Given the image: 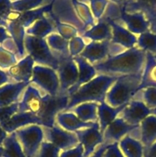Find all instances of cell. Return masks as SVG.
<instances>
[{"label": "cell", "instance_id": "cell-56", "mask_svg": "<svg viewBox=\"0 0 156 157\" xmlns=\"http://www.w3.org/2000/svg\"><path fill=\"white\" fill-rule=\"evenodd\" d=\"M151 114L156 116V109H154V110H151Z\"/></svg>", "mask_w": 156, "mask_h": 157}, {"label": "cell", "instance_id": "cell-14", "mask_svg": "<svg viewBox=\"0 0 156 157\" xmlns=\"http://www.w3.org/2000/svg\"><path fill=\"white\" fill-rule=\"evenodd\" d=\"M151 114V110L145 105L143 101L132 99L121 112L120 117L128 124L139 126L142 121Z\"/></svg>", "mask_w": 156, "mask_h": 157}, {"label": "cell", "instance_id": "cell-54", "mask_svg": "<svg viewBox=\"0 0 156 157\" xmlns=\"http://www.w3.org/2000/svg\"><path fill=\"white\" fill-rule=\"evenodd\" d=\"M76 1L77 2H83V3H85L86 4V2H90V0H76Z\"/></svg>", "mask_w": 156, "mask_h": 157}, {"label": "cell", "instance_id": "cell-5", "mask_svg": "<svg viewBox=\"0 0 156 157\" xmlns=\"http://www.w3.org/2000/svg\"><path fill=\"white\" fill-rule=\"evenodd\" d=\"M69 103L67 94H58L56 96L46 94L42 97V106L37 116L41 119V127H52L56 124V117L63 110H66Z\"/></svg>", "mask_w": 156, "mask_h": 157}, {"label": "cell", "instance_id": "cell-20", "mask_svg": "<svg viewBox=\"0 0 156 157\" xmlns=\"http://www.w3.org/2000/svg\"><path fill=\"white\" fill-rule=\"evenodd\" d=\"M29 84L30 83L12 82L0 87V107L18 103L21 93Z\"/></svg>", "mask_w": 156, "mask_h": 157}, {"label": "cell", "instance_id": "cell-12", "mask_svg": "<svg viewBox=\"0 0 156 157\" xmlns=\"http://www.w3.org/2000/svg\"><path fill=\"white\" fill-rule=\"evenodd\" d=\"M80 144L84 147V157H90L99 145L104 144L103 134L100 131L99 121L94 122L91 127L74 132Z\"/></svg>", "mask_w": 156, "mask_h": 157}, {"label": "cell", "instance_id": "cell-38", "mask_svg": "<svg viewBox=\"0 0 156 157\" xmlns=\"http://www.w3.org/2000/svg\"><path fill=\"white\" fill-rule=\"evenodd\" d=\"M136 94H139L140 101H143L145 105L151 110L156 109V87H149L139 90Z\"/></svg>", "mask_w": 156, "mask_h": 157}, {"label": "cell", "instance_id": "cell-30", "mask_svg": "<svg viewBox=\"0 0 156 157\" xmlns=\"http://www.w3.org/2000/svg\"><path fill=\"white\" fill-rule=\"evenodd\" d=\"M51 3L41 6L38 9H33V10L27 11V12H21V13L19 12V15L15 21H18L26 29L27 28L30 27L37 20L41 18L46 14L51 11Z\"/></svg>", "mask_w": 156, "mask_h": 157}, {"label": "cell", "instance_id": "cell-57", "mask_svg": "<svg viewBox=\"0 0 156 157\" xmlns=\"http://www.w3.org/2000/svg\"><path fill=\"white\" fill-rule=\"evenodd\" d=\"M153 56H154V55H153ZM154 58H155V59H156V55H154Z\"/></svg>", "mask_w": 156, "mask_h": 157}, {"label": "cell", "instance_id": "cell-52", "mask_svg": "<svg viewBox=\"0 0 156 157\" xmlns=\"http://www.w3.org/2000/svg\"><path fill=\"white\" fill-rule=\"evenodd\" d=\"M111 2L118 5L119 6H123L126 3L127 0H110Z\"/></svg>", "mask_w": 156, "mask_h": 157}, {"label": "cell", "instance_id": "cell-31", "mask_svg": "<svg viewBox=\"0 0 156 157\" xmlns=\"http://www.w3.org/2000/svg\"><path fill=\"white\" fill-rule=\"evenodd\" d=\"M99 104L95 102L83 103L73 108L75 115L84 122H97Z\"/></svg>", "mask_w": 156, "mask_h": 157}, {"label": "cell", "instance_id": "cell-4", "mask_svg": "<svg viewBox=\"0 0 156 157\" xmlns=\"http://www.w3.org/2000/svg\"><path fill=\"white\" fill-rule=\"evenodd\" d=\"M24 48L28 54L39 65L51 67L57 71L59 61L47 44L45 38L26 35L24 38Z\"/></svg>", "mask_w": 156, "mask_h": 157}, {"label": "cell", "instance_id": "cell-46", "mask_svg": "<svg viewBox=\"0 0 156 157\" xmlns=\"http://www.w3.org/2000/svg\"><path fill=\"white\" fill-rule=\"evenodd\" d=\"M12 12V0H0V17L8 21Z\"/></svg>", "mask_w": 156, "mask_h": 157}, {"label": "cell", "instance_id": "cell-21", "mask_svg": "<svg viewBox=\"0 0 156 157\" xmlns=\"http://www.w3.org/2000/svg\"><path fill=\"white\" fill-rule=\"evenodd\" d=\"M73 58L76 62V65H77L79 75H78V80L76 84L67 91V94L68 96H70L71 94L76 91L78 87L90 81L97 75L96 69L94 68L93 64H90L85 58L81 57L80 55H78V56L74 57Z\"/></svg>", "mask_w": 156, "mask_h": 157}, {"label": "cell", "instance_id": "cell-27", "mask_svg": "<svg viewBox=\"0 0 156 157\" xmlns=\"http://www.w3.org/2000/svg\"><path fill=\"white\" fill-rule=\"evenodd\" d=\"M139 140L145 148L156 141V116L147 117L139 125Z\"/></svg>", "mask_w": 156, "mask_h": 157}, {"label": "cell", "instance_id": "cell-1", "mask_svg": "<svg viewBox=\"0 0 156 157\" xmlns=\"http://www.w3.org/2000/svg\"><path fill=\"white\" fill-rule=\"evenodd\" d=\"M145 61L146 52L135 46L93 64V67L97 75L120 77L142 74Z\"/></svg>", "mask_w": 156, "mask_h": 157}, {"label": "cell", "instance_id": "cell-15", "mask_svg": "<svg viewBox=\"0 0 156 157\" xmlns=\"http://www.w3.org/2000/svg\"><path fill=\"white\" fill-rule=\"evenodd\" d=\"M139 126H133L125 122L122 117H119L115 119L103 132L104 144H111L119 143L127 134L136 131Z\"/></svg>", "mask_w": 156, "mask_h": 157}, {"label": "cell", "instance_id": "cell-47", "mask_svg": "<svg viewBox=\"0 0 156 157\" xmlns=\"http://www.w3.org/2000/svg\"><path fill=\"white\" fill-rule=\"evenodd\" d=\"M143 157H156V141L148 147L144 148Z\"/></svg>", "mask_w": 156, "mask_h": 157}, {"label": "cell", "instance_id": "cell-36", "mask_svg": "<svg viewBox=\"0 0 156 157\" xmlns=\"http://www.w3.org/2000/svg\"><path fill=\"white\" fill-rule=\"evenodd\" d=\"M45 3V0H15L12 1V10L18 12L38 9Z\"/></svg>", "mask_w": 156, "mask_h": 157}, {"label": "cell", "instance_id": "cell-17", "mask_svg": "<svg viewBox=\"0 0 156 157\" xmlns=\"http://www.w3.org/2000/svg\"><path fill=\"white\" fill-rule=\"evenodd\" d=\"M103 19L108 21L111 26L113 37L110 41L112 44H117L126 49L135 47V45L137 44V37L136 36V35L130 32L128 29L124 28L116 21L110 19H106V18Z\"/></svg>", "mask_w": 156, "mask_h": 157}, {"label": "cell", "instance_id": "cell-32", "mask_svg": "<svg viewBox=\"0 0 156 157\" xmlns=\"http://www.w3.org/2000/svg\"><path fill=\"white\" fill-rule=\"evenodd\" d=\"M2 147V157H27L15 132L8 135L3 143Z\"/></svg>", "mask_w": 156, "mask_h": 157}, {"label": "cell", "instance_id": "cell-50", "mask_svg": "<svg viewBox=\"0 0 156 157\" xmlns=\"http://www.w3.org/2000/svg\"><path fill=\"white\" fill-rule=\"evenodd\" d=\"M107 146H108V144H102V145H100L99 148L97 149V150L95 151L90 157H102L103 156V154L104 153H105L106 150Z\"/></svg>", "mask_w": 156, "mask_h": 157}, {"label": "cell", "instance_id": "cell-26", "mask_svg": "<svg viewBox=\"0 0 156 157\" xmlns=\"http://www.w3.org/2000/svg\"><path fill=\"white\" fill-rule=\"evenodd\" d=\"M127 104L120 106L118 107H110L106 102L99 104L98 107V121H99V128L102 133H103L104 130L106 127L118 117V115L120 114L125 107Z\"/></svg>", "mask_w": 156, "mask_h": 157}, {"label": "cell", "instance_id": "cell-8", "mask_svg": "<svg viewBox=\"0 0 156 157\" xmlns=\"http://www.w3.org/2000/svg\"><path fill=\"white\" fill-rule=\"evenodd\" d=\"M122 52H124L123 48L112 44L110 40H106L102 41H91L86 45L84 50L80 55L93 65L104 61L109 57L118 55Z\"/></svg>", "mask_w": 156, "mask_h": 157}, {"label": "cell", "instance_id": "cell-23", "mask_svg": "<svg viewBox=\"0 0 156 157\" xmlns=\"http://www.w3.org/2000/svg\"><path fill=\"white\" fill-rule=\"evenodd\" d=\"M56 122L61 128L69 132L74 133L76 130L91 127L93 122H84L74 113L70 112H61L56 117Z\"/></svg>", "mask_w": 156, "mask_h": 157}, {"label": "cell", "instance_id": "cell-7", "mask_svg": "<svg viewBox=\"0 0 156 157\" xmlns=\"http://www.w3.org/2000/svg\"><path fill=\"white\" fill-rule=\"evenodd\" d=\"M50 14L54 19L76 28L80 36L87 31L76 15L72 0H53Z\"/></svg>", "mask_w": 156, "mask_h": 157}, {"label": "cell", "instance_id": "cell-24", "mask_svg": "<svg viewBox=\"0 0 156 157\" xmlns=\"http://www.w3.org/2000/svg\"><path fill=\"white\" fill-rule=\"evenodd\" d=\"M7 31L10 35L17 48V55L22 59L26 56L24 48V38L26 36L25 29L18 21H8Z\"/></svg>", "mask_w": 156, "mask_h": 157}, {"label": "cell", "instance_id": "cell-18", "mask_svg": "<svg viewBox=\"0 0 156 157\" xmlns=\"http://www.w3.org/2000/svg\"><path fill=\"white\" fill-rule=\"evenodd\" d=\"M35 61L29 55L8 69V75L15 82L31 83Z\"/></svg>", "mask_w": 156, "mask_h": 157}, {"label": "cell", "instance_id": "cell-44", "mask_svg": "<svg viewBox=\"0 0 156 157\" xmlns=\"http://www.w3.org/2000/svg\"><path fill=\"white\" fill-rule=\"evenodd\" d=\"M84 147L79 143L73 148L61 152L60 153V157H84Z\"/></svg>", "mask_w": 156, "mask_h": 157}, {"label": "cell", "instance_id": "cell-29", "mask_svg": "<svg viewBox=\"0 0 156 157\" xmlns=\"http://www.w3.org/2000/svg\"><path fill=\"white\" fill-rule=\"evenodd\" d=\"M119 147L125 157H143L144 146L139 140L127 135L119 142Z\"/></svg>", "mask_w": 156, "mask_h": 157}, {"label": "cell", "instance_id": "cell-40", "mask_svg": "<svg viewBox=\"0 0 156 157\" xmlns=\"http://www.w3.org/2000/svg\"><path fill=\"white\" fill-rule=\"evenodd\" d=\"M86 43L84 38L80 35H76L69 41V52L71 58L78 56L82 53L86 47Z\"/></svg>", "mask_w": 156, "mask_h": 157}, {"label": "cell", "instance_id": "cell-39", "mask_svg": "<svg viewBox=\"0 0 156 157\" xmlns=\"http://www.w3.org/2000/svg\"><path fill=\"white\" fill-rule=\"evenodd\" d=\"M54 21L55 28H56V30L58 31V34L67 41H70L73 37L76 36L79 34L77 29L70 25L61 23L55 19H54Z\"/></svg>", "mask_w": 156, "mask_h": 157}, {"label": "cell", "instance_id": "cell-55", "mask_svg": "<svg viewBox=\"0 0 156 157\" xmlns=\"http://www.w3.org/2000/svg\"><path fill=\"white\" fill-rule=\"evenodd\" d=\"M2 153H3V147H0V157H2Z\"/></svg>", "mask_w": 156, "mask_h": 157}, {"label": "cell", "instance_id": "cell-48", "mask_svg": "<svg viewBox=\"0 0 156 157\" xmlns=\"http://www.w3.org/2000/svg\"><path fill=\"white\" fill-rule=\"evenodd\" d=\"M11 36L8 32L7 29L3 26H0V44L2 45L8 39H10Z\"/></svg>", "mask_w": 156, "mask_h": 157}, {"label": "cell", "instance_id": "cell-43", "mask_svg": "<svg viewBox=\"0 0 156 157\" xmlns=\"http://www.w3.org/2000/svg\"><path fill=\"white\" fill-rule=\"evenodd\" d=\"M18 112V102L12 105L0 107V125L7 122L14 114Z\"/></svg>", "mask_w": 156, "mask_h": 157}, {"label": "cell", "instance_id": "cell-35", "mask_svg": "<svg viewBox=\"0 0 156 157\" xmlns=\"http://www.w3.org/2000/svg\"><path fill=\"white\" fill-rule=\"evenodd\" d=\"M137 47L145 52L156 55V34L148 32L139 35L137 38Z\"/></svg>", "mask_w": 156, "mask_h": 157}, {"label": "cell", "instance_id": "cell-42", "mask_svg": "<svg viewBox=\"0 0 156 157\" xmlns=\"http://www.w3.org/2000/svg\"><path fill=\"white\" fill-rule=\"evenodd\" d=\"M90 3L93 17L99 20L103 15L110 2L108 0H90Z\"/></svg>", "mask_w": 156, "mask_h": 157}, {"label": "cell", "instance_id": "cell-13", "mask_svg": "<svg viewBox=\"0 0 156 157\" xmlns=\"http://www.w3.org/2000/svg\"><path fill=\"white\" fill-rule=\"evenodd\" d=\"M122 21L127 29L134 35H141L150 31V23L142 12H127L122 6H119L116 18L114 21Z\"/></svg>", "mask_w": 156, "mask_h": 157}, {"label": "cell", "instance_id": "cell-49", "mask_svg": "<svg viewBox=\"0 0 156 157\" xmlns=\"http://www.w3.org/2000/svg\"><path fill=\"white\" fill-rule=\"evenodd\" d=\"M12 78L9 76L7 72L0 68V87L8 83H12Z\"/></svg>", "mask_w": 156, "mask_h": 157}, {"label": "cell", "instance_id": "cell-9", "mask_svg": "<svg viewBox=\"0 0 156 157\" xmlns=\"http://www.w3.org/2000/svg\"><path fill=\"white\" fill-rule=\"evenodd\" d=\"M59 61L57 70L60 82V94H67V91L76 84L78 80V67L76 62L71 57H64L54 53Z\"/></svg>", "mask_w": 156, "mask_h": 157}, {"label": "cell", "instance_id": "cell-11", "mask_svg": "<svg viewBox=\"0 0 156 157\" xmlns=\"http://www.w3.org/2000/svg\"><path fill=\"white\" fill-rule=\"evenodd\" d=\"M45 141L51 143L59 150H67L79 144L77 136L73 132H69L55 124L52 127H42Z\"/></svg>", "mask_w": 156, "mask_h": 157}, {"label": "cell", "instance_id": "cell-16", "mask_svg": "<svg viewBox=\"0 0 156 157\" xmlns=\"http://www.w3.org/2000/svg\"><path fill=\"white\" fill-rule=\"evenodd\" d=\"M33 124L42 126L41 119L36 114L31 112H18L14 114L7 122L0 126L4 129L8 134H10L19 129Z\"/></svg>", "mask_w": 156, "mask_h": 157}, {"label": "cell", "instance_id": "cell-25", "mask_svg": "<svg viewBox=\"0 0 156 157\" xmlns=\"http://www.w3.org/2000/svg\"><path fill=\"white\" fill-rule=\"evenodd\" d=\"M82 38H88L92 41H102L111 40L113 37L112 29L107 21L101 18L98 20L97 24L86 31L82 35Z\"/></svg>", "mask_w": 156, "mask_h": 157}, {"label": "cell", "instance_id": "cell-41", "mask_svg": "<svg viewBox=\"0 0 156 157\" xmlns=\"http://www.w3.org/2000/svg\"><path fill=\"white\" fill-rule=\"evenodd\" d=\"M60 152L61 150L54 144L44 140L35 157H60Z\"/></svg>", "mask_w": 156, "mask_h": 157}, {"label": "cell", "instance_id": "cell-34", "mask_svg": "<svg viewBox=\"0 0 156 157\" xmlns=\"http://www.w3.org/2000/svg\"><path fill=\"white\" fill-rule=\"evenodd\" d=\"M73 7L78 18L84 23L86 30H88L91 27L95 25V20L90 7L87 4L80 2L76 0H72Z\"/></svg>", "mask_w": 156, "mask_h": 157}, {"label": "cell", "instance_id": "cell-45", "mask_svg": "<svg viewBox=\"0 0 156 157\" xmlns=\"http://www.w3.org/2000/svg\"><path fill=\"white\" fill-rule=\"evenodd\" d=\"M102 157H125L121 151L119 147V143H113L108 144L107 148Z\"/></svg>", "mask_w": 156, "mask_h": 157}, {"label": "cell", "instance_id": "cell-6", "mask_svg": "<svg viewBox=\"0 0 156 157\" xmlns=\"http://www.w3.org/2000/svg\"><path fill=\"white\" fill-rule=\"evenodd\" d=\"M27 157H35L44 141L43 128L39 125H29L15 132Z\"/></svg>", "mask_w": 156, "mask_h": 157}, {"label": "cell", "instance_id": "cell-28", "mask_svg": "<svg viewBox=\"0 0 156 157\" xmlns=\"http://www.w3.org/2000/svg\"><path fill=\"white\" fill-rule=\"evenodd\" d=\"M149 87H156V59L151 54L146 52V61L138 92Z\"/></svg>", "mask_w": 156, "mask_h": 157}, {"label": "cell", "instance_id": "cell-51", "mask_svg": "<svg viewBox=\"0 0 156 157\" xmlns=\"http://www.w3.org/2000/svg\"><path fill=\"white\" fill-rule=\"evenodd\" d=\"M8 133L5 131L4 129L0 126V147H2L3 143H4L5 140L8 136Z\"/></svg>", "mask_w": 156, "mask_h": 157}, {"label": "cell", "instance_id": "cell-37", "mask_svg": "<svg viewBox=\"0 0 156 157\" xmlns=\"http://www.w3.org/2000/svg\"><path fill=\"white\" fill-rule=\"evenodd\" d=\"M18 62V58L14 52L0 45V68L9 69Z\"/></svg>", "mask_w": 156, "mask_h": 157}, {"label": "cell", "instance_id": "cell-10", "mask_svg": "<svg viewBox=\"0 0 156 157\" xmlns=\"http://www.w3.org/2000/svg\"><path fill=\"white\" fill-rule=\"evenodd\" d=\"M31 82L36 84L51 96L59 94V78L56 71L51 67L39 64L34 66Z\"/></svg>", "mask_w": 156, "mask_h": 157}, {"label": "cell", "instance_id": "cell-19", "mask_svg": "<svg viewBox=\"0 0 156 157\" xmlns=\"http://www.w3.org/2000/svg\"><path fill=\"white\" fill-rule=\"evenodd\" d=\"M42 106V96L39 90L29 84L24 90V95L18 102V112H31L38 114Z\"/></svg>", "mask_w": 156, "mask_h": 157}, {"label": "cell", "instance_id": "cell-2", "mask_svg": "<svg viewBox=\"0 0 156 157\" xmlns=\"http://www.w3.org/2000/svg\"><path fill=\"white\" fill-rule=\"evenodd\" d=\"M119 77L97 75L93 79L78 87L69 96V103L66 111L72 110L83 103L106 102V96Z\"/></svg>", "mask_w": 156, "mask_h": 157}, {"label": "cell", "instance_id": "cell-53", "mask_svg": "<svg viewBox=\"0 0 156 157\" xmlns=\"http://www.w3.org/2000/svg\"><path fill=\"white\" fill-rule=\"evenodd\" d=\"M8 25V21H6L5 19H3L2 17H0V26H3V27L7 28Z\"/></svg>", "mask_w": 156, "mask_h": 157}, {"label": "cell", "instance_id": "cell-22", "mask_svg": "<svg viewBox=\"0 0 156 157\" xmlns=\"http://www.w3.org/2000/svg\"><path fill=\"white\" fill-rule=\"evenodd\" d=\"M56 30L54 21L50 12L46 14L44 17L37 20L30 27L25 29L26 35L37 37L39 38H46L50 34L54 33Z\"/></svg>", "mask_w": 156, "mask_h": 157}, {"label": "cell", "instance_id": "cell-3", "mask_svg": "<svg viewBox=\"0 0 156 157\" xmlns=\"http://www.w3.org/2000/svg\"><path fill=\"white\" fill-rule=\"evenodd\" d=\"M142 76V74L119 77L107 92L106 103L110 107H118L130 102L137 94Z\"/></svg>", "mask_w": 156, "mask_h": 157}, {"label": "cell", "instance_id": "cell-33", "mask_svg": "<svg viewBox=\"0 0 156 157\" xmlns=\"http://www.w3.org/2000/svg\"><path fill=\"white\" fill-rule=\"evenodd\" d=\"M47 44L54 53L64 57H70L69 52V41L58 33H52L45 38Z\"/></svg>", "mask_w": 156, "mask_h": 157}]
</instances>
